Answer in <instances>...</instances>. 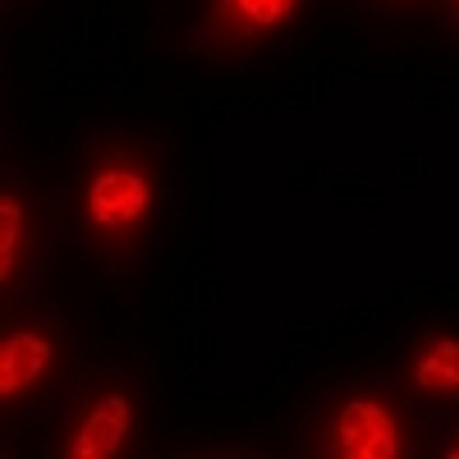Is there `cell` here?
Masks as SVG:
<instances>
[{
  "label": "cell",
  "instance_id": "30bf717a",
  "mask_svg": "<svg viewBox=\"0 0 459 459\" xmlns=\"http://www.w3.org/2000/svg\"><path fill=\"white\" fill-rule=\"evenodd\" d=\"M441 14H446V23H450V32L459 37V0H441V5H437Z\"/></svg>",
  "mask_w": 459,
  "mask_h": 459
},
{
  "label": "cell",
  "instance_id": "7a4b0ae2",
  "mask_svg": "<svg viewBox=\"0 0 459 459\" xmlns=\"http://www.w3.org/2000/svg\"><path fill=\"white\" fill-rule=\"evenodd\" d=\"M303 450L317 459H409L423 450V437L395 391L340 386L308 413Z\"/></svg>",
  "mask_w": 459,
  "mask_h": 459
},
{
  "label": "cell",
  "instance_id": "277c9868",
  "mask_svg": "<svg viewBox=\"0 0 459 459\" xmlns=\"http://www.w3.org/2000/svg\"><path fill=\"white\" fill-rule=\"evenodd\" d=\"M69 368V331L51 313H10L0 326V413L14 418L42 400Z\"/></svg>",
  "mask_w": 459,
  "mask_h": 459
},
{
  "label": "cell",
  "instance_id": "3957f363",
  "mask_svg": "<svg viewBox=\"0 0 459 459\" xmlns=\"http://www.w3.org/2000/svg\"><path fill=\"white\" fill-rule=\"evenodd\" d=\"M147 413L143 395L120 377L92 381L74 395L56 423L51 455L60 459H129L143 450Z\"/></svg>",
  "mask_w": 459,
  "mask_h": 459
},
{
  "label": "cell",
  "instance_id": "ba28073f",
  "mask_svg": "<svg viewBox=\"0 0 459 459\" xmlns=\"http://www.w3.org/2000/svg\"><path fill=\"white\" fill-rule=\"evenodd\" d=\"M377 14H391V19H413V14H428L437 10L441 0H368Z\"/></svg>",
  "mask_w": 459,
  "mask_h": 459
},
{
  "label": "cell",
  "instance_id": "6da1fadb",
  "mask_svg": "<svg viewBox=\"0 0 459 459\" xmlns=\"http://www.w3.org/2000/svg\"><path fill=\"white\" fill-rule=\"evenodd\" d=\"M166 221V166L134 134H101L74 170V225L106 262H134Z\"/></svg>",
  "mask_w": 459,
  "mask_h": 459
},
{
  "label": "cell",
  "instance_id": "8992f818",
  "mask_svg": "<svg viewBox=\"0 0 459 459\" xmlns=\"http://www.w3.org/2000/svg\"><path fill=\"white\" fill-rule=\"evenodd\" d=\"M400 386L418 404L459 413V326H423L404 344Z\"/></svg>",
  "mask_w": 459,
  "mask_h": 459
},
{
  "label": "cell",
  "instance_id": "52a82bcc",
  "mask_svg": "<svg viewBox=\"0 0 459 459\" xmlns=\"http://www.w3.org/2000/svg\"><path fill=\"white\" fill-rule=\"evenodd\" d=\"M42 262V212L23 179L0 184V294L14 303Z\"/></svg>",
  "mask_w": 459,
  "mask_h": 459
},
{
  "label": "cell",
  "instance_id": "5b68a950",
  "mask_svg": "<svg viewBox=\"0 0 459 459\" xmlns=\"http://www.w3.org/2000/svg\"><path fill=\"white\" fill-rule=\"evenodd\" d=\"M313 0H203V14L188 32L194 51L216 60L257 56L266 47L285 42L303 23Z\"/></svg>",
  "mask_w": 459,
  "mask_h": 459
},
{
  "label": "cell",
  "instance_id": "9c48e42d",
  "mask_svg": "<svg viewBox=\"0 0 459 459\" xmlns=\"http://www.w3.org/2000/svg\"><path fill=\"white\" fill-rule=\"evenodd\" d=\"M437 450H441L446 459H459V423H455V428L441 437V446H437Z\"/></svg>",
  "mask_w": 459,
  "mask_h": 459
}]
</instances>
